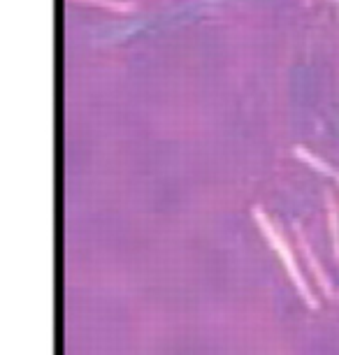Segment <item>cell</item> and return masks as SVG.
I'll list each match as a JSON object with an SVG mask.
<instances>
[{"label": "cell", "instance_id": "obj_1", "mask_svg": "<svg viewBox=\"0 0 339 355\" xmlns=\"http://www.w3.org/2000/svg\"><path fill=\"white\" fill-rule=\"evenodd\" d=\"M256 216H258V223H261V225L265 227V232L270 234V242L275 244V249H277L279 253H281V258H284L286 267H288V270H290V277H293V281H295V284L300 286V293H302V297L307 300V302H309L311 306H316V302H314V300L309 297V291H307V286H304V281H302V277H300V272L295 270V265H293V258H290V251L286 249V244L281 242V239H279V234H275V232H272V227L268 225V220H265V216H263V214H261V211H256Z\"/></svg>", "mask_w": 339, "mask_h": 355}]
</instances>
